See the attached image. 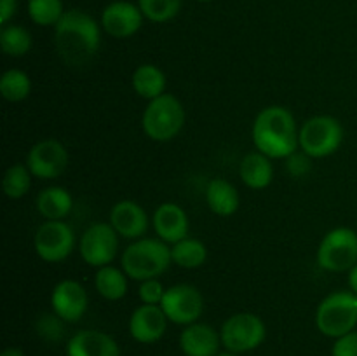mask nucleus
<instances>
[{"instance_id": "obj_1", "label": "nucleus", "mask_w": 357, "mask_h": 356, "mask_svg": "<svg viewBox=\"0 0 357 356\" xmlns=\"http://www.w3.org/2000/svg\"><path fill=\"white\" fill-rule=\"evenodd\" d=\"M101 24L82 9H70L54 27V47L70 68H84L98 54L101 45Z\"/></svg>"}, {"instance_id": "obj_2", "label": "nucleus", "mask_w": 357, "mask_h": 356, "mask_svg": "<svg viewBox=\"0 0 357 356\" xmlns=\"http://www.w3.org/2000/svg\"><path fill=\"white\" fill-rule=\"evenodd\" d=\"M295 115L281 105L261 108L253 121L251 140L258 152L271 159H288L300 149Z\"/></svg>"}, {"instance_id": "obj_3", "label": "nucleus", "mask_w": 357, "mask_h": 356, "mask_svg": "<svg viewBox=\"0 0 357 356\" xmlns=\"http://www.w3.org/2000/svg\"><path fill=\"white\" fill-rule=\"evenodd\" d=\"M171 246L159 237L131 241L122 251L121 267L132 281L160 278L171 267Z\"/></svg>"}, {"instance_id": "obj_4", "label": "nucleus", "mask_w": 357, "mask_h": 356, "mask_svg": "<svg viewBox=\"0 0 357 356\" xmlns=\"http://www.w3.org/2000/svg\"><path fill=\"white\" fill-rule=\"evenodd\" d=\"M185 107L174 94L164 93L162 96L149 101L142 115L143 133L153 142H171L181 133L185 126Z\"/></svg>"}, {"instance_id": "obj_5", "label": "nucleus", "mask_w": 357, "mask_h": 356, "mask_svg": "<svg viewBox=\"0 0 357 356\" xmlns=\"http://www.w3.org/2000/svg\"><path fill=\"white\" fill-rule=\"evenodd\" d=\"M316 328L330 339H338L357 327V293L351 290L324 297L316 309Z\"/></svg>"}, {"instance_id": "obj_6", "label": "nucleus", "mask_w": 357, "mask_h": 356, "mask_svg": "<svg viewBox=\"0 0 357 356\" xmlns=\"http://www.w3.org/2000/svg\"><path fill=\"white\" fill-rule=\"evenodd\" d=\"M344 143V126L333 115H314L298 131V147L310 159H324L337 152Z\"/></svg>"}, {"instance_id": "obj_7", "label": "nucleus", "mask_w": 357, "mask_h": 356, "mask_svg": "<svg viewBox=\"0 0 357 356\" xmlns=\"http://www.w3.org/2000/svg\"><path fill=\"white\" fill-rule=\"evenodd\" d=\"M316 262L323 271L349 272L357 264V230L335 227L319 241Z\"/></svg>"}, {"instance_id": "obj_8", "label": "nucleus", "mask_w": 357, "mask_h": 356, "mask_svg": "<svg viewBox=\"0 0 357 356\" xmlns=\"http://www.w3.org/2000/svg\"><path fill=\"white\" fill-rule=\"evenodd\" d=\"M220 337H222L223 349L243 355V353L255 351L264 344L267 337V327L258 314L243 311L223 321Z\"/></svg>"}, {"instance_id": "obj_9", "label": "nucleus", "mask_w": 357, "mask_h": 356, "mask_svg": "<svg viewBox=\"0 0 357 356\" xmlns=\"http://www.w3.org/2000/svg\"><path fill=\"white\" fill-rule=\"evenodd\" d=\"M75 232L65 220H45L33 234V250L40 260L58 264L75 250Z\"/></svg>"}, {"instance_id": "obj_10", "label": "nucleus", "mask_w": 357, "mask_h": 356, "mask_svg": "<svg viewBox=\"0 0 357 356\" xmlns=\"http://www.w3.org/2000/svg\"><path fill=\"white\" fill-rule=\"evenodd\" d=\"M119 234L110 222L91 223L79 239V253L94 269L110 265L119 253Z\"/></svg>"}, {"instance_id": "obj_11", "label": "nucleus", "mask_w": 357, "mask_h": 356, "mask_svg": "<svg viewBox=\"0 0 357 356\" xmlns=\"http://www.w3.org/2000/svg\"><path fill=\"white\" fill-rule=\"evenodd\" d=\"M160 307L169 323L187 327L199 321L204 313V297L197 286L190 283H178L166 290Z\"/></svg>"}, {"instance_id": "obj_12", "label": "nucleus", "mask_w": 357, "mask_h": 356, "mask_svg": "<svg viewBox=\"0 0 357 356\" xmlns=\"http://www.w3.org/2000/svg\"><path fill=\"white\" fill-rule=\"evenodd\" d=\"M24 164L35 178L54 180L66 171L70 164V156L66 147L59 140L44 138L31 145Z\"/></svg>"}, {"instance_id": "obj_13", "label": "nucleus", "mask_w": 357, "mask_h": 356, "mask_svg": "<svg viewBox=\"0 0 357 356\" xmlns=\"http://www.w3.org/2000/svg\"><path fill=\"white\" fill-rule=\"evenodd\" d=\"M142 9L129 0H114L101 10L100 24L107 35L114 38H129L138 34L143 27Z\"/></svg>"}, {"instance_id": "obj_14", "label": "nucleus", "mask_w": 357, "mask_h": 356, "mask_svg": "<svg viewBox=\"0 0 357 356\" xmlns=\"http://www.w3.org/2000/svg\"><path fill=\"white\" fill-rule=\"evenodd\" d=\"M89 307L86 288L75 279H61L51 292V309L65 323H77Z\"/></svg>"}, {"instance_id": "obj_15", "label": "nucleus", "mask_w": 357, "mask_h": 356, "mask_svg": "<svg viewBox=\"0 0 357 356\" xmlns=\"http://www.w3.org/2000/svg\"><path fill=\"white\" fill-rule=\"evenodd\" d=\"M167 323L162 307L139 304L129 316V335L139 344H155L166 335Z\"/></svg>"}, {"instance_id": "obj_16", "label": "nucleus", "mask_w": 357, "mask_h": 356, "mask_svg": "<svg viewBox=\"0 0 357 356\" xmlns=\"http://www.w3.org/2000/svg\"><path fill=\"white\" fill-rule=\"evenodd\" d=\"M108 222L117 230L119 236L129 241L145 237L150 227V218L145 208L132 199H122L115 202L108 215Z\"/></svg>"}, {"instance_id": "obj_17", "label": "nucleus", "mask_w": 357, "mask_h": 356, "mask_svg": "<svg viewBox=\"0 0 357 356\" xmlns=\"http://www.w3.org/2000/svg\"><path fill=\"white\" fill-rule=\"evenodd\" d=\"M153 232L157 234L160 241L171 244L188 237L190 230V220L187 212L176 202H160L155 208L152 216Z\"/></svg>"}, {"instance_id": "obj_18", "label": "nucleus", "mask_w": 357, "mask_h": 356, "mask_svg": "<svg viewBox=\"0 0 357 356\" xmlns=\"http://www.w3.org/2000/svg\"><path fill=\"white\" fill-rule=\"evenodd\" d=\"M66 356H121V348L110 334L103 330L86 328L68 339Z\"/></svg>"}, {"instance_id": "obj_19", "label": "nucleus", "mask_w": 357, "mask_h": 356, "mask_svg": "<svg viewBox=\"0 0 357 356\" xmlns=\"http://www.w3.org/2000/svg\"><path fill=\"white\" fill-rule=\"evenodd\" d=\"M178 344L185 356H216L222 348V337L220 330H215L211 325L195 321L183 327Z\"/></svg>"}, {"instance_id": "obj_20", "label": "nucleus", "mask_w": 357, "mask_h": 356, "mask_svg": "<svg viewBox=\"0 0 357 356\" xmlns=\"http://www.w3.org/2000/svg\"><path fill=\"white\" fill-rule=\"evenodd\" d=\"M239 178L248 188L264 191L274 180L272 159L258 150L248 152L239 163Z\"/></svg>"}, {"instance_id": "obj_21", "label": "nucleus", "mask_w": 357, "mask_h": 356, "mask_svg": "<svg viewBox=\"0 0 357 356\" xmlns=\"http://www.w3.org/2000/svg\"><path fill=\"white\" fill-rule=\"evenodd\" d=\"M206 205L215 215L232 216L239 209L241 195L232 181L216 177L206 187Z\"/></svg>"}, {"instance_id": "obj_22", "label": "nucleus", "mask_w": 357, "mask_h": 356, "mask_svg": "<svg viewBox=\"0 0 357 356\" xmlns=\"http://www.w3.org/2000/svg\"><path fill=\"white\" fill-rule=\"evenodd\" d=\"M35 208L45 220H65L72 213L73 198L68 188L51 185L38 192L35 198Z\"/></svg>"}, {"instance_id": "obj_23", "label": "nucleus", "mask_w": 357, "mask_h": 356, "mask_svg": "<svg viewBox=\"0 0 357 356\" xmlns=\"http://www.w3.org/2000/svg\"><path fill=\"white\" fill-rule=\"evenodd\" d=\"M131 86L139 98L152 101L166 93L167 77L162 72V68H159L153 63H143V65L136 66L135 72H132Z\"/></svg>"}, {"instance_id": "obj_24", "label": "nucleus", "mask_w": 357, "mask_h": 356, "mask_svg": "<svg viewBox=\"0 0 357 356\" xmlns=\"http://www.w3.org/2000/svg\"><path fill=\"white\" fill-rule=\"evenodd\" d=\"M94 288L108 302H117L128 295L129 278L122 267L115 265H105V267L96 269L94 274Z\"/></svg>"}, {"instance_id": "obj_25", "label": "nucleus", "mask_w": 357, "mask_h": 356, "mask_svg": "<svg viewBox=\"0 0 357 356\" xmlns=\"http://www.w3.org/2000/svg\"><path fill=\"white\" fill-rule=\"evenodd\" d=\"M171 260L181 269H197L208 260V246L197 237H185L171 244Z\"/></svg>"}, {"instance_id": "obj_26", "label": "nucleus", "mask_w": 357, "mask_h": 356, "mask_svg": "<svg viewBox=\"0 0 357 356\" xmlns=\"http://www.w3.org/2000/svg\"><path fill=\"white\" fill-rule=\"evenodd\" d=\"M33 38L31 34L21 24H3L0 30V49L10 58H23L31 51Z\"/></svg>"}, {"instance_id": "obj_27", "label": "nucleus", "mask_w": 357, "mask_h": 356, "mask_svg": "<svg viewBox=\"0 0 357 356\" xmlns=\"http://www.w3.org/2000/svg\"><path fill=\"white\" fill-rule=\"evenodd\" d=\"M31 93V79L20 68H9L0 77V94L9 103L24 101Z\"/></svg>"}, {"instance_id": "obj_28", "label": "nucleus", "mask_w": 357, "mask_h": 356, "mask_svg": "<svg viewBox=\"0 0 357 356\" xmlns=\"http://www.w3.org/2000/svg\"><path fill=\"white\" fill-rule=\"evenodd\" d=\"M31 178L33 175L28 170L26 164L17 163L7 168L2 178V191L6 198L13 199V201L24 198L31 187Z\"/></svg>"}, {"instance_id": "obj_29", "label": "nucleus", "mask_w": 357, "mask_h": 356, "mask_svg": "<svg viewBox=\"0 0 357 356\" xmlns=\"http://www.w3.org/2000/svg\"><path fill=\"white\" fill-rule=\"evenodd\" d=\"M28 17L37 27H52L58 24L66 13L63 0H28Z\"/></svg>"}, {"instance_id": "obj_30", "label": "nucleus", "mask_w": 357, "mask_h": 356, "mask_svg": "<svg viewBox=\"0 0 357 356\" xmlns=\"http://www.w3.org/2000/svg\"><path fill=\"white\" fill-rule=\"evenodd\" d=\"M145 20L162 24L173 21L180 14L183 0H136Z\"/></svg>"}, {"instance_id": "obj_31", "label": "nucleus", "mask_w": 357, "mask_h": 356, "mask_svg": "<svg viewBox=\"0 0 357 356\" xmlns=\"http://www.w3.org/2000/svg\"><path fill=\"white\" fill-rule=\"evenodd\" d=\"M166 286L160 283L159 278L145 279L139 281L138 286V297L142 304H150V306H160L164 295H166Z\"/></svg>"}, {"instance_id": "obj_32", "label": "nucleus", "mask_w": 357, "mask_h": 356, "mask_svg": "<svg viewBox=\"0 0 357 356\" xmlns=\"http://www.w3.org/2000/svg\"><path fill=\"white\" fill-rule=\"evenodd\" d=\"M63 323H65V321H63L61 318L56 316L54 313L47 314V316L40 318V320L37 321V334L40 335L42 339H45V341L58 342L59 339L63 337V332H65Z\"/></svg>"}, {"instance_id": "obj_33", "label": "nucleus", "mask_w": 357, "mask_h": 356, "mask_svg": "<svg viewBox=\"0 0 357 356\" xmlns=\"http://www.w3.org/2000/svg\"><path fill=\"white\" fill-rule=\"evenodd\" d=\"M331 356H357V330L335 339Z\"/></svg>"}, {"instance_id": "obj_34", "label": "nucleus", "mask_w": 357, "mask_h": 356, "mask_svg": "<svg viewBox=\"0 0 357 356\" xmlns=\"http://www.w3.org/2000/svg\"><path fill=\"white\" fill-rule=\"evenodd\" d=\"M286 161H288L289 175H293L296 178L302 177V175H305L310 170V157L303 152L298 154V150L293 156H289Z\"/></svg>"}, {"instance_id": "obj_35", "label": "nucleus", "mask_w": 357, "mask_h": 356, "mask_svg": "<svg viewBox=\"0 0 357 356\" xmlns=\"http://www.w3.org/2000/svg\"><path fill=\"white\" fill-rule=\"evenodd\" d=\"M17 10V0H0V23L9 24Z\"/></svg>"}, {"instance_id": "obj_36", "label": "nucleus", "mask_w": 357, "mask_h": 356, "mask_svg": "<svg viewBox=\"0 0 357 356\" xmlns=\"http://www.w3.org/2000/svg\"><path fill=\"white\" fill-rule=\"evenodd\" d=\"M347 283H349V288H351V292L357 293V264L354 267L351 269V271L347 272Z\"/></svg>"}, {"instance_id": "obj_37", "label": "nucleus", "mask_w": 357, "mask_h": 356, "mask_svg": "<svg viewBox=\"0 0 357 356\" xmlns=\"http://www.w3.org/2000/svg\"><path fill=\"white\" fill-rule=\"evenodd\" d=\"M0 356H24V353L20 348H6L0 353Z\"/></svg>"}, {"instance_id": "obj_38", "label": "nucleus", "mask_w": 357, "mask_h": 356, "mask_svg": "<svg viewBox=\"0 0 357 356\" xmlns=\"http://www.w3.org/2000/svg\"><path fill=\"white\" fill-rule=\"evenodd\" d=\"M216 356H237L236 353H232V351H227V349H223V351H220L218 355Z\"/></svg>"}, {"instance_id": "obj_39", "label": "nucleus", "mask_w": 357, "mask_h": 356, "mask_svg": "<svg viewBox=\"0 0 357 356\" xmlns=\"http://www.w3.org/2000/svg\"><path fill=\"white\" fill-rule=\"evenodd\" d=\"M195 2H201V3H209V2H213V0H195Z\"/></svg>"}, {"instance_id": "obj_40", "label": "nucleus", "mask_w": 357, "mask_h": 356, "mask_svg": "<svg viewBox=\"0 0 357 356\" xmlns=\"http://www.w3.org/2000/svg\"><path fill=\"white\" fill-rule=\"evenodd\" d=\"M356 70H357V61H356Z\"/></svg>"}]
</instances>
